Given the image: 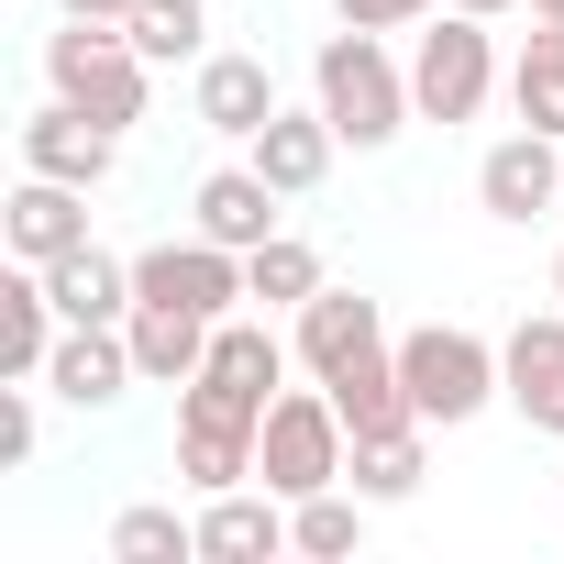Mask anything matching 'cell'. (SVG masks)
Listing matches in <instances>:
<instances>
[{"instance_id":"cell-1","label":"cell","mask_w":564,"mask_h":564,"mask_svg":"<svg viewBox=\"0 0 564 564\" xmlns=\"http://www.w3.org/2000/svg\"><path fill=\"white\" fill-rule=\"evenodd\" d=\"M311 100L333 111V133L355 144V155H377V144H399L410 122H421V100H410V67L388 56V34H322V56H311Z\"/></svg>"},{"instance_id":"cell-2","label":"cell","mask_w":564,"mask_h":564,"mask_svg":"<svg viewBox=\"0 0 564 564\" xmlns=\"http://www.w3.org/2000/svg\"><path fill=\"white\" fill-rule=\"evenodd\" d=\"M344 465H355V432H344V410H333V388L311 377V388H276V410H265V432H254V487H276V498H322V487H344Z\"/></svg>"},{"instance_id":"cell-3","label":"cell","mask_w":564,"mask_h":564,"mask_svg":"<svg viewBox=\"0 0 564 564\" xmlns=\"http://www.w3.org/2000/svg\"><path fill=\"white\" fill-rule=\"evenodd\" d=\"M45 89L78 100L89 122L133 133V122H144V89H155V56H144L122 23H67V34H45Z\"/></svg>"},{"instance_id":"cell-4","label":"cell","mask_w":564,"mask_h":564,"mask_svg":"<svg viewBox=\"0 0 564 564\" xmlns=\"http://www.w3.org/2000/svg\"><path fill=\"white\" fill-rule=\"evenodd\" d=\"M410 100H421V122H476L498 100V34L443 0V12L410 34Z\"/></svg>"},{"instance_id":"cell-5","label":"cell","mask_w":564,"mask_h":564,"mask_svg":"<svg viewBox=\"0 0 564 564\" xmlns=\"http://www.w3.org/2000/svg\"><path fill=\"white\" fill-rule=\"evenodd\" d=\"M399 377H410V410L432 432H454L498 399V344L465 333V322H421V333H399Z\"/></svg>"},{"instance_id":"cell-6","label":"cell","mask_w":564,"mask_h":564,"mask_svg":"<svg viewBox=\"0 0 564 564\" xmlns=\"http://www.w3.org/2000/svg\"><path fill=\"white\" fill-rule=\"evenodd\" d=\"M133 300H166V311H199V322H232L254 289H243V254L188 232V243H144L133 254Z\"/></svg>"},{"instance_id":"cell-7","label":"cell","mask_w":564,"mask_h":564,"mask_svg":"<svg viewBox=\"0 0 564 564\" xmlns=\"http://www.w3.org/2000/svg\"><path fill=\"white\" fill-rule=\"evenodd\" d=\"M254 432H265V421H254V410H232L221 388H199V377L177 388V476H188L199 498H221V487H243V476H254Z\"/></svg>"},{"instance_id":"cell-8","label":"cell","mask_w":564,"mask_h":564,"mask_svg":"<svg viewBox=\"0 0 564 564\" xmlns=\"http://www.w3.org/2000/svg\"><path fill=\"white\" fill-rule=\"evenodd\" d=\"M476 199H487V221H542L553 199H564V133H498L487 155H476Z\"/></svg>"},{"instance_id":"cell-9","label":"cell","mask_w":564,"mask_h":564,"mask_svg":"<svg viewBox=\"0 0 564 564\" xmlns=\"http://www.w3.org/2000/svg\"><path fill=\"white\" fill-rule=\"evenodd\" d=\"M188 111H199V133H221V144H254V133L276 122V67H265V56H243V45H210V56H199V89H188Z\"/></svg>"},{"instance_id":"cell-10","label":"cell","mask_w":564,"mask_h":564,"mask_svg":"<svg viewBox=\"0 0 564 564\" xmlns=\"http://www.w3.org/2000/svg\"><path fill=\"white\" fill-rule=\"evenodd\" d=\"M45 388H56L67 410H111L122 388H144L133 333H122V322H67V333H56V355H45Z\"/></svg>"},{"instance_id":"cell-11","label":"cell","mask_w":564,"mask_h":564,"mask_svg":"<svg viewBox=\"0 0 564 564\" xmlns=\"http://www.w3.org/2000/svg\"><path fill=\"white\" fill-rule=\"evenodd\" d=\"M498 399H509L531 432L564 443V311H531V322L498 344Z\"/></svg>"},{"instance_id":"cell-12","label":"cell","mask_w":564,"mask_h":564,"mask_svg":"<svg viewBox=\"0 0 564 564\" xmlns=\"http://www.w3.org/2000/svg\"><path fill=\"white\" fill-rule=\"evenodd\" d=\"M276 199H289V188H276L254 155H243V166H210V177L188 188V232H210V243L254 254V243H276Z\"/></svg>"},{"instance_id":"cell-13","label":"cell","mask_w":564,"mask_h":564,"mask_svg":"<svg viewBox=\"0 0 564 564\" xmlns=\"http://www.w3.org/2000/svg\"><path fill=\"white\" fill-rule=\"evenodd\" d=\"M289 322H300L289 344H300V366H311V377H333V366H355V355L399 344V333H388V311H377L366 289H333V276H322V289H311V300H300Z\"/></svg>"},{"instance_id":"cell-14","label":"cell","mask_w":564,"mask_h":564,"mask_svg":"<svg viewBox=\"0 0 564 564\" xmlns=\"http://www.w3.org/2000/svg\"><path fill=\"white\" fill-rule=\"evenodd\" d=\"M23 166H34V177H67V188H100V177L122 166V133L89 122L78 100H45V111L23 122Z\"/></svg>"},{"instance_id":"cell-15","label":"cell","mask_w":564,"mask_h":564,"mask_svg":"<svg viewBox=\"0 0 564 564\" xmlns=\"http://www.w3.org/2000/svg\"><path fill=\"white\" fill-rule=\"evenodd\" d=\"M199 553L210 564H276L289 553V498L276 487H221V498H199Z\"/></svg>"},{"instance_id":"cell-16","label":"cell","mask_w":564,"mask_h":564,"mask_svg":"<svg viewBox=\"0 0 564 564\" xmlns=\"http://www.w3.org/2000/svg\"><path fill=\"white\" fill-rule=\"evenodd\" d=\"M199 388H221L232 410H254V421H265V410H276V388H289V344H276L254 311H232V322L210 333V366H199Z\"/></svg>"},{"instance_id":"cell-17","label":"cell","mask_w":564,"mask_h":564,"mask_svg":"<svg viewBox=\"0 0 564 564\" xmlns=\"http://www.w3.org/2000/svg\"><path fill=\"white\" fill-rule=\"evenodd\" d=\"M0 232H12V265H56V254L89 243V188L23 166V188H12V210H0Z\"/></svg>"},{"instance_id":"cell-18","label":"cell","mask_w":564,"mask_h":564,"mask_svg":"<svg viewBox=\"0 0 564 564\" xmlns=\"http://www.w3.org/2000/svg\"><path fill=\"white\" fill-rule=\"evenodd\" d=\"M322 388H333V410H344V432H355V443H377V432H410V421H421V410H410V377H399V344H377V355L333 366ZM421 432H432V421H421Z\"/></svg>"},{"instance_id":"cell-19","label":"cell","mask_w":564,"mask_h":564,"mask_svg":"<svg viewBox=\"0 0 564 564\" xmlns=\"http://www.w3.org/2000/svg\"><path fill=\"white\" fill-rule=\"evenodd\" d=\"M122 333H133V366H144V388H188V377L210 366V333H221V322H199V311H166V300H133V311H122Z\"/></svg>"},{"instance_id":"cell-20","label":"cell","mask_w":564,"mask_h":564,"mask_svg":"<svg viewBox=\"0 0 564 564\" xmlns=\"http://www.w3.org/2000/svg\"><path fill=\"white\" fill-rule=\"evenodd\" d=\"M243 155H254V166H265L276 188H289V199H311V188L333 177V155H344V133H333V111L311 100V111H276V122H265V133H254Z\"/></svg>"},{"instance_id":"cell-21","label":"cell","mask_w":564,"mask_h":564,"mask_svg":"<svg viewBox=\"0 0 564 564\" xmlns=\"http://www.w3.org/2000/svg\"><path fill=\"white\" fill-rule=\"evenodd\" d=\"M56 333H67V311L45 289V265H12V276H0V377H45Z\"/></svg>"},{"instance_id":"cell-22","label":"cell","mask_w":564,"mask_h":564,"mask_svg":"<svg viewBox=\"0 0 564 564\" xmlns=\"http://www.w3.org/2000/svg\"><path fill=\"white\" fill-rule=\"evenodd\" d=\"M45 289H56V311H67V322H122V311H133V254L78 243V254H56V265H45Z\"/></svg>"},{"instance_id":"cell-23","label":"cell","mask_w":564,"mask_h":564,"mask_svg":"<svg viewBox=\"0 0 564 564\" xmlns=\"http://www.w3.org/2000/svg\"><path fill=\"white\" fill-rule=\"evenodd\" d=\"M509 111L531 133H564V23H531L520 56H509Z\"/></svg>"},{"instance_id":"cell-24","label":"cell","mask_w":564,"mask_h":564,"mask_svg":"<svg viewBox=\"0 0 564 564\" xmlns=\"http://www.w3.org/2000/svg\"><path fill=\"white\" fill-rule=\"evenodd\" d=\"M366 487H322V498H300L289 509V553H311V564H344L355 542H366Z\"/></svg>"},{"instance_id":"cell-25","label":"cell","mask_w":564,"mask_h":564,"mask_svg":"<svg viewBox=\"0 0 564 564\" xmlns=\"http://www.w3.org/2000/svg\"><path fill=\"white\" fill-rule=\"evenodd\" d=\"M155 67H199L210 56V12H199V0H133V23H122Z\"/></svg>"},{"instance_id":"cell-26","label":"cell","mask_w":564,"mask_h":564,"mask_svg":"<svg viewBox=\"0 0 564 564\" xmlns=\"http://www.w3.org/2000/svg\"><path fill=\"white\" fill-rule=\"evenodd\" d=\"M243 289H254V311H300V300L322 289V254H311L300 232H276V243L243 254Z\"/></svg>"},{"instance_id":"cell-27","label":"cell","mask_w":564,"mask_h":564,"mask_svg":"<svg viewBox=\"0 0 564 564\" xmlns=\"http://www.w3.org/2000/svg\"><path fill=\"white\" fill-rule=\"evenodd\" d=\"M344 487H366L377 509H399V498H421V421H410V432H377V443H355V465H344Z\"/></svg>"},{"instance_id":"cell-28","label":"cell","mask_w":564,"mask_h":564,"mask_svg":"<svg viewBox=\"0 0 564 564\" xmlns=\"http://www.w3.org/2000/svg\"><path fill=\"white\" fill-rule=\"evenodd\" d=\"M188 553H199V520H177V509H155V498L111 520V564H188Z\"/></svg>"},{"instance_id":"cell-29","label":"cell","mask_w":564,"mask_h":564,"mask_svg":"<svg viewBox=\"0 0 564 564\" xmlns=\"http://www.w3.org/2000/svg\"><path fill=\"white\" fill-rule=\"evenodd\" d=\"M34 388H45V377H12V388H0V465H34V443H45Z\"/></svg>"},{"instance_id":"cell-30","label":"cell","mask_w":564,"mask_h":564,"mask_svg":"<svg viewBox=\"0 0 564 564\" xmlns=\"http://www.w3.org/2000/svg\"><path fill=\"white\" fill-rule=\"evenodd\" d=\"M443 12V0H333V23H355V34H421Z\"/></svg>"},{"instance_id":"cell-31","label":"cell","mask_w":564,"mask_h":564,"mask_svg":"<svg viewBox=\"0 0 564 564\" xmlns=\"http://www.w3.org/2000/svg\"><path fill=\"white\" fill-rule=\"evenodd\" d=\"M67 23H133V0H56Z\"/></svg>"},{"instance_id":"cell-32","label":"cell","mask_w":564,"mask_h":564,"mask_svg":"<svg viewBox=\"0 0 564 564\" xmlns=\"http://www.w3.org/2000/svg\"><path fill=\"white\" fill-rule=\"evenodd\" d=\"M454 12H476V23H498V12H520V0H454Z\"/></svg>"},{"instance_id":"cell-33","label":"cell","mask_w":564,"mask_h":564,"mask_svg":"<svg viewBox=\"0 0 564 564\" xmlns=\"http://www.w3.org/2000/svg\"><path fill=\"white\" fill-rule=\"evenodd\" d=\"M531 23H564V0H531Z\"/></svg>"},{"instance_id":"cell-34","label":"cell","mask_w":564,"mask_h":564,"mask_svg":"<svg viewBox=\"0 0 564 564\" xmlns=\"http://www.w3.org/2000/svg\"><path fill=\"white\" fill-rule=\"evenodd\" d=\"M553 300H564V254H553Z\"/></svg>"}]
</instances>
